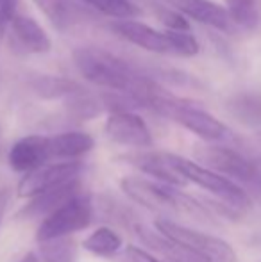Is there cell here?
Wrapping results in <instances>:
<instances>
[{"label": "cell", "mask_w": 261, "mask_h": 262, "mask_svg": "<svg viewBox=\"0 0 261 262\" xmlns=\"http://www.w3.org/2000/svg\"><path fill=\"white\" fill-rule=\"evenodd\" d=\"M50 145H52L54 162L63 161H79L83 156L91 152L95 141L90 134L79 130L63 132V134L50 136Z\"/></svg>", "instance_id": "17"}, {"label": "cell", "mask_w": 261, "mask_h": 262, "mask_svg": "<svg viewBox=\"0 0 261 262\" xmlns=\"http://www.w3.org/2000/svg\"><path fill=\"white\" fill-rule=\"evenodd\" d=\"M106 134L111 141L132 148H149L152 134L145 120L131 111H115L106 121Z\"/></svg>", "instance_id": "9"}, {"label": "cell", "mask_w": 261, "mask_h": 262, "mask_svg": "<svg viewBox=\"0 0 261 262\" xmlns=\"http://www.w3.org/2000/svg\"><path fill=\"white\" fill-rule=\"evenodd\" d=\"M11 29L16 38V41L24 47L25 50L34 54H49L52 49V41L47 31L31 16L25 14H16L11 21Z\"/></svg>", "instance_id": "15"}, {"label": "cell", "mask_w": 261, "mask_h": 262, "mask_svg": "<svg viewBox=\"0 0 261 262\" xmlns=\"http://www.w3.org/2000/svg\"><path fill=\"white\" fill-rule=\"evenodd\" d=\"M120 187L131 200L157 214L200 212L202 210L200 205L190 196L156 180H147L142 177H126L120 180Z\"/></svg>", "instance_id": "5"}, {"label": "cell", "mask_w": 261, "mask_h": 262, "mask_svg": "<svg viewBox=\"0 0 261 262\" xmlns=\"http://www.w3.org/2000/svg\"><path fill=\"white\" fill-rule=\"evenodd\" d=\"M81 171H83V162L81 161L50 162V164L27 173L18 184V194L31 200V198L38 196L45 191L77 180L81 177Z\"/></svg>", "instance_id": "8"}, {"label": "cell", "mask_w": 261, "mask_h": 262, "mask_svg": "<svg viewBox=\"0 0 261 262\" xmlns=\"http://www.w3.org/2000/svg\"><path fill=\"white\" fill-rule=\"evenodd\" d=\"M229 111L236 120L242 123L251 125V127H258L261 125V97L259 95H236L231 98Z\"/></svg>", "instance_id": "21"}, {"label": "cell", "mask_w": 261, "mask_h": 262, "mask_svg": "<svg viewBox=\"0 0 261 262\" xmlns=\"http://www.w3.org/2000/svg\"><path fill=\"white\" fill-rule=\"evenodd\" d=\"M156 232H159L163 237L170 239L175 245L204 257L209 262H236V253L233 246L216 235L185 227L167 217L156 220Z\"/></svg>", "instance_id": "7"}, {"label": "cell", "mask_w": 261, "mask_h": 262, "mask_svg": "<svg viewBox=\"0 0 261 262\" xmlns=\"http://www.w3.org/2000/svg\"><path fill=\"white\" fill-rule=\"evenodd\" d=\"M2 210H4V202L0 200V217H2Z\"/></svg>", "instance_id": "30"}, {"label": "cell", "mask_w": 261, "mask_h": 262, "mask_svg": "<svg viewBox=\"0 0 261 262\" xmlns=\"http://www.w3.org/2000/svg\"><path fill=\"white\" fill-rule=\"evenodd\" d=\"M132 230L138 234V237L145 243L149 248L156 250L159 255H163L167 262H209L204 257L197 255V253L190 252V250L183 248V246L172 243L170 239L163 237L159 232L156 230H149V228L142 227V225H136Z\"/></svg>", "instance_id": "16"}, {"label": "cell", "mask_w": 261, "mask_h": 262, "mask_svg": "<svg viewBox=\"0 0 261 262\" xmlns=\"http://www.w3.org/2000/svg\"><path fill=\"white\" fill-rule=\"evenodd\" d=\"M7 161L14 171L25 173V175L54 162L50 136H27L18 139L11 146Z\"/></svg>", "instance_id": "10"}, {"label": "cell", "mask_w": 261, "mask_h": 262, "mask_svg": "<svg viewBox=\"0 0 261 262\" xmlns=\"http://www.w3.org/2000/svg\"><path fill=\"white\" fill-rule=\"evenodd\" d=\"M73 62L81 75L90 82L124 95L136 107L150 109L165 91L138 66L97 47H79L73 50Z\"/></svg>", "instance_id": "1"}, {"label": "cell", "mask_w": 261, "mask_h": 262, "mask_svg": "<svg viewBox=\"0 0 261 262\" xmlns=\"http://www.w3.org/2000/svg\"><path fill=\"white\" fill-rule=\"evenodd\" d=\"M111 31L118 38L126 39L132 45L154 54H172L170 43L165 31H156L147 24L136 20H115L111 24Z\"/></svg>", "instance_id": "13"}, {"label": "cell", "mask_w": 261, "mask_h": 262, "mask_svg": "<svg viewBox=\"0 0 261 262\" xmlns=\"http://www.w3.org/2000/svg\"><path fill=\"white\" fill-rule=\"evenodd\" d=\"M38 9L49 18V21L63 31L72 21V4L70 0H32Z\"/></svg>", "instance_id": "24"}, {"label": "cell", "mask_w": 261, "mask_h": 262, "mask_svg": "<svg viewBox=\"0 0 261 262\" xmlns=\"http://www.w3.org/2000/svg\"><path fill=\"white\" fill-rule=\"evenodd\" d=\"M18 262H39V259H38V255H36V253L31 252V253H27V255L22 257Z\"/></svg>", "instance_id": "29"}, {"label": "cell", "mask_w": 261, "mask_h": 262, "mask_svg": "<svg viewBox=\"0 0 261 262\" xmlns=\"http://www.w3.org/2000/svg\"><path fill=\"white\" fill-rule=\"evenodd\" d=\"M84 250L90 252L95 257H102V259H115L122 253L124 241L120 237L118 232H115L109 227H98L93 230L83 243Z\"/></svg>", "instance_id": "19"}, {"label": "cell", "mask_w": 261, "mask_h": 262, "mask_svg": "<svg viewBox=\"0 0 261 262\" xmlns=\"http://www.w3.org/2000/svg\"><path fill=\"white\" fill-rule=\"evenodd\" d=\"M152 111L161 114V116L168 118V120L175 121V123H179L186 130H190L192 134L198 136V138L208 143L222 141V139H226L229 136L227 127L218 118L209 114L202 107L195 105L193 102L175 97L170 91H165L157 98L156 104L152 105Z\"/></svg>", "instance_id": "3"}, {"label": "cell", "mask_w": 261, "mask_h": 262, "mask_svg": "<svg viewBox=\"0 0 261 262\" xmlns=\"http://www.w3.org/2000/svg\"><path fill=\"white\" fill-rule=\"evenodd\" d=\"M65 109L70 118L79 121H86V120H93V118H97L101 114L102 104L98 98H95V95H91L90 91L81 88L77 93H73L72 97H68L65 100Z\"/></svg>", "instance_id": "20"}, {"label": "cell", "mask_w": 261, "mask_h": 262, "mask_svg": "<svg viewBox=\"0 0 261 262\" xmlns=\"http://www.w3.org/2000/svg\"><path fill=\"white\" fill-rule=\"evenodd\" d=\"M124 161L136 168L138 171L152 177L156 182L167 184L170 187H183L186 186V179L177 171L172 161V154L165 152H142L126 156Z\"/></svg>", "instance_id": "12"}, {"label": "cell", "mask_w": 261, "mask_h": 262, "mask_svg": "<svg viewBox=\"0 0 261 262\" xmlns=\"http://www.w3.org/2000/svg\"><path fill=\"white\" fill-rule=\"evenodd\" d=\"M95 217V202L88 193H79L70 202L42 220L36 232V241L47 243L54 239L70 237L91 225Z\"/></svg>", "instance_id": "6"}, {"label": "cell", "mask_w": 261, "mask_h": 262, "mask_svg": "<svg viewBox=\"0 0 261 262\" xmlns=\"http://www.w3.org/2000/svg\"><path fill=\"white\" fill-rule=\"evenodd\" d=\"M16 7L18 0H0V34H2L4 27L11 25L13 18L16 16Z\"/></svg>", "instance_id": "28"}, {"label": "cell", "mask_w": 261, "mask_h": 262, "mask_svg": "<svg viewBox=\"0 0 261 262\" xmlns=\"http://www.w3.org/2000/svg\"><path fill=\"white\" fill-rule=\"evenodd\" d=\"M227 11L236 27L254 29L261 21V0H227Z\"/></svg>", "instance_id": "22"}, {"label": "cell", "mask_w": 261, "mask_h": 262, "mask_svg": "<svg viewBox=\"0 0 261 262\" xmlns=\"http://www.w3.org/2000/svg\"><path fill=\"white\" fill-rule=\"evenodd\" d=\"M27 84L31 88V91L36 97L43 98V100H66L68 97H72L73 93L81 90V84H77L75 80L65 79L59 75H45V73H32L29 75Z\"/></svg>", "instance_id": "18"}, {"label": "cell", "mask_w": 261, "mask_h": 262, "mask_svg": "<svg viewBox=\"0 0 261 262\" xmlns=\"http://www.w3.org/2000/svg\"><path fill=\"white\" fill-rule=\"evenodd\" d=\"M42 262H77V245L70 237L39 243Z\"/></svg>", "instance_id": "23"}, {"label": "cell", "mask_w": 261, "mask_h": 262, "mask_svg": "<svg viewBox=\"0 0 261 262\" xmlns=\"http://www.w3.org/2000/svg\"><path fill=\"white\" fill-rule=\"evenodd\" d=\"M120 262H163L157 257H154L150 252L143 248H138V246H127V248L122 250V253L118 255Z\"/></svg>", "instance_id": "27"}, {"label": "cell", "mask_w": 261, "mask_h": 262, "mask_svg": "<svg viewBox=\"0 0 261 262\" xmlns=\"http://www.w3.org/2000/svg\"><path fill=\"white\" fill-rule=\"evenodd\" d=\"M197 157L206 168L220 173L251 196L261 202V166L244 154L220 145H206L197 148Z\"/></svg>", "instance_id": "2"}, {"label": "cell", "mask_w": 261, "mask_h": 262, "mask_svg": "<svg viewBox=\"0 0 261 262\" xmlns=\"http://www.w3.org/2000/svg\"><path fill=\"white\" fill-rule=\"evenodd\" d=\"M88 6L95 7L102 14H108L116 20H132L139 13L138 6L131 0H84Z\"/></svg>", "instance_id": "25"}, {"label": "cell", "mask_w": 261, "mask_h": 262, "mask_svg": "<svg viewBox=\"0 0 261 262\" xmlns=\"http://www.w3.org/2000/svg\"><path fill=\"white\" fill-rule=\"evenodd\" d=\"M172 161H174V166L177 168V171L186 179V182L195 184V186L206 189L208 193H211L215 198H218L222 202V209L226 212L238 214L247 207H251V196L224 175L206 168L204 164H198V162L175 156V154H172Z\"/></svg>", "instance_id": "4"}, {"label": "cell", "mask_w": 261, "mask_h": 262, "mask_svg": "<svg viewBox=\"0 0 261 262\" xmlns=\"http://www.w3.org/2000/svg\"><path fill=\"white\" fill-rule=\"evenodd\" d=\"M81 187H83L81 186V179H77V180H73V182L65 184V186L45 191V193L31 198L29 204L18 212V216H20L22 220H45L47 216H50V214L59 209L61 205H65L66 202H70L73 196L83 193Z\"/></svg>", "instance_id": "14"}, {"label": "cell", "mask_w": 261, "mask_h": 262, "mask_svg": "<svg viewBox=\"0 0 261 262\" xmlns=\"http://www.w3.org/2000/svg\"><path fill=\"white\" fill-rule=\"evenodd\" d=\"M167 2L185 18H192L198 24H204L216 31L231 34L238 29L227 7H222L211 0H167Z\"/></svg>", "instance_id": "11"}, {"label": "cell", "mask_w": 261, "mask_h": 262, "mask_svg": "<svg viewBox=\"0 0 261 262\" xmlns=\"http://www.w3.org/2000/svg\"><path fill=\"white\" fill-rule=\"evenodd\" d=\"M168 38V43H170L172 54L183 55V57H193V55L198 54V41L195 39V36L190 31H172V29H167L165 31Z\"/></svg>", "instance_id": "26"}]
</instances>
